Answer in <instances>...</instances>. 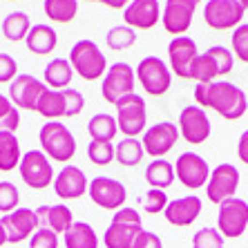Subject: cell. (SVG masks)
Returning a JSON list of instances; mask_svg holds the SVG:
<instances>
[{
	"label": "cell",
	"mask_w": 248,
	"mask_h": 248,
	"mask_svg": "<svg viewBox=\"0 0 248 248\" xmlns=\"http://www.w3.org/2000/svg\"><path fill=\"white\" fill-rule=\"evenodd\" d=\"M18 125H20V114H18V108L9 101L7 96L0 94V132H16Z\"/></svg>",
	"instance_id": "obj_36"
},
{
	"label": "cell",
	"mask_w": 248,
	"mask_h": 248,
	"mask_svg": "<svg viewBox=\"0 0 248 248\" xmlns=\"http://www.w3.org/2000/svg\"><path fill=\"white\" fill-rule=\"evenodd\" d=\"M0 226L7 235V244H20L38 231V217L31 208H16L0 219Z\"/></svg>",
	"instance_id": "obj_18"
},
{
	"label": "cell",
	"mask_w": 248,
	"mask_h": 248,
	"mask_svg": "<svg viewBox=\"0 0 248 248\" xmlns=\"http://www.w3.org/2000/svg\"><path fill=\"white\" fill-rule=\"evenodd\" d=\"M5 244H7V235L2 231V226H0V246H5Z\"/></svg>",
	"instance_id": "obj_48"
},
{
	"label": "cell",
	"mask_w": 248,
	"mask_h": 248,
	"mask_svg": "<svg viewBox=\"0 0 248 248\" xmlns=\"http://www.w3.org/2000/svg\"><path fill=\"white\" fill-rule=\"evenodd\" d=\"M41 148L45 156L54 159V161H69L76 155V139L69 132V127L61 121H47L41 127Z\"/></svg>",
	"instance_id": "obj_4"
},
{
	"label": "cell",
	"mask_w": 248,
	"mask_h": 248,
	"mask_svg": "<svg viewBox=\"0 0 248 248\" xmlns=\"http://www.w3.org/2000/svg\"><path fill=\"white\" fill-rule=\"evenodd\" d=\"M177 139H179V127L172 121H161L145 130L141 145L145 155H150L152 159H163V155H168L174 148Z\"/></svg>",
	"instance_id": "obj_17"
},
{
	"label": "cell",
	"mask_w": 248,
	"mask_h": 248,
	"mask_svg": "<svg viewBox=\"0 0 248 248\" xmlns=\"http://www.w3.org/2000/svg\"><path fill=\"white\" fill-rule=\"evenodd\" d=\"M132 248H163V244H161V237L156 235V232L141 231L137 235V239H134Z\"/></svg>",
	"instance_id": "obj_45"
},
{
	"label": "cell",
	"mask_w": 248,
	"mask_h": 248,
	"mask_svg": "<svg viewBox=\"0 0 248 248\" xmlns=\"http://www.w3.org/2000/svg\"><path fill=\"white\" fill-rule=\"evenodd\" d=\"M202 0H166L161 14L163 29L172 36H186V31L192 25L195 9Z\"/></svg>",
	"instance_id": "obj_16"
},
{
	"label": "cell",
	"mask_w": 248,
	"mask_h": 248,
	"mask_svg": "<svg viewBox=\"0 0 248 248\" xmlns=\"http://www.w3.org/2000/svg\"><path fill=\"white\" fill-rule=\"evenodd\" d=\"M141 231V215L134 208H119L103 235V244L105 248H132Z\"/></svg>",
	"instance_id": "obj_3"
},
{
	"label": "cell",
	"mask_w": 248,
	"mask_h": 248,
	"mask_svg": "<svg viewBox=\"0 0 248 248\" xmlns=\"http://www.w3.org/2000/svg\"><path fill=\"white\" fill-rule=\"evenodd\" d=\"M116 125L119 132H123L125 137L137 139L139 134L143 132L145 127V101L139 94H127V96L116 101Z\"/></svg>",
	"instance_id": "obj_9"
},
{
	"label": "cell",
	"mask_w": 248,
	"mask_h": 248,
	"mask_svg": "<svg viewBox=\"0 0 248 248\" xmlns=\"http://www.w3.org/2000/svg\"><path fill=\"white\" fill-rule=\"evenodd\" d=\"M85 2H98V0H85Z\"/></svg>",
	"instance_id": "obj_49"
},
{
	"label": "cell",
	"mask_w": 248,
	"mask_h": 248,
	"mask_svg": "<svg viewBox=\"0 0 248 248\" xmlns=\"http://www.w3.org/2000/svg\"><path fill=\"white\" fill-rule=\"evenodd\" d=\"M87 159L96 166H108L114 161V145L110 141H92L87 145Z\"/></svg>",
	"instance_id": "obj_37"
},
{
	"label": "cell",
	"mask_w": 248,
	"mask_h": 248,
	"mask_svg": "<svg viewBox=\"0 0 248 248\" xmlns=\"http://www.w3.org/2000/svg\"><path fill=\"white\" fill-rule=\"evenodd\" d=\"M197 56H199L197 43L190 36H174L168 45L170 72H174L179 78H186V81H192V67H195Z\"/></svg>",
	"instance_id": "obj_15"
},
{
	"label": "cell",
	"mask_w": 248,
	"mask_h": 248,
	"mask_svg": "<svg viewBox=\"0 0 248 248\" xmlns=\"http://www.w3.org/2000/svg\"><path fill=\"white\" fill-rule=\"evenodd\" d=\"M98 2H103V5H108L110 9H125L132 0H98Z\"/></svg>",
	"instance_id": "obj_47"
},
{
	"label": "cell",
	"mask_w": 248,
	"mask_h": 248,
	"mask_svg": "<svg viewBox=\"0 0 248 248\" xmlns=\"http://www.w3.org/2000/svg\"><path fill=\"white\" fill-rule=\"evenodd\" d=\"M43 9H45V16L52 20V23L65 25L72 23L78 12V2L76 0H45L43 2Z\"/></svg>",
	"instance_id": "obj_32"
},
{
	"label": "cell",
	"mask_w": 248,
	"mask_h": 248,
	"mask_svg": "<svg viewBox=\"0 0 248 248\" xmlns=\"http://www.w3.org/2000/svg\"><path fill=\"white\" fill-rule=\"evenodd\" d=\"M134 85H137V76H134V69L127 63H114L108 67L103 76V83H101V94L108 103L114 105L119 98L127 96V94H134Z\"/></svg>",
	"instance_id": "obj_11"
},
{
	"label": "cell",
	"mask_w": 248,
	"mask_h": 248,
	"mask_svg": "<svg viewBox=\"0 0 248 248\" xmlns=\"http://www.w3.org/2000/svg\"><path fill=\"white\" fill-rule=\"evenodd\" d=\"M29 248H58V235L49 228H38L29 237Z\"/></svg>",
	"instance_id": "obj_42"
},
{
	"label": "cell",
	"mask_w": 248,
	"mask_h": 248,
	"mask_svg": "<svg viewBox=\"0 0 248 248\" xmlns=\"http://www.w3.org/2000/svg\"><path fill=\"white\" fill-rule=\"evenodd\" d=\"M246 96H248V94H246Z\"/></svg>",
	"instance_id": "obj_51"
},
{
	"label": "cell",
	"mask_w": 248,
	"mask_h": 248,
	"mask_svg": "<svg viewBox=\"0 0 248 248\" xmlns=\"http://www.w3.org/2000/svg\"><path fill=\"white\" fill-rule=\"evenodd\" d=\"M137 81L143 85V92L150 96H161L170 90L172 83V72L163 63L159 56H145L141 58V63L137 65Z\"/></svg>",
	"instance_id": "obj_7"
},
{
	"label": "cell",
	"mask_w": 248,
	"mask_h": 248,
	"mask_svg": "<svg viewBox=\"0 0 248 248\" xmlns=\"http://www.w3.org/2000/svg\"><path fill=\"white\" fill-rule=\"evenodd\" d=\"M248 9V0H208L203 7V20L210 29L224 31L242 25Z\"/></svg>",
	"instance_id": "obj_6"
},
{
	"label": "cell",
	"mask_w": 248,
	"mask_h": 248,
	"mask_svg": "<svg viewBox=\"0 0 248 248\" xmlns=\"http://www.w3.org/2000/svg\"><path fill=\"white\" fill-rule=\"evenodd\" d=\"M237 156L248 166V130H244V134L239 137V143H237Z\"/></svg>",
	"instance_id": "obj_46"
},
{
	"label": "cell",
	"mask_w": 248,
	"mask_h": 248,
	"mask_svg": "<svg viewBox=\"0 0 248 248\" xmlns=\"http://www.w3.org/2000/svg\"><path fill=\"white\" fill-rule=\"evenodd\" d=\"M143 159V145L139 139L125 137L114 145V161H119L123 168H134Z\"/></svg>",
	"instance_id": "obj_31"
},
{
	"label": "cell",
	"mask_w": 248,
	"mask_h": 248,
	"mask_svg": "<svg viewBox=\"0 0 248 248\" xmlns=\"http://www.w3.org/2000/svg\"><path fill=\"white\" fill-rule=\"evenodd\" d=\"M87 132H90L92 141H110L112 143V139H114L116 132H119V125H116L114 116L101 112V114H94L92 119H90Z\"/></svg>",
	"instance_id": "obj_33"
},
{
	"label": "cell",
	"mask_w": 248,
	"mask_h": 248,
	"mask_svg": "<svg viewBox=\"0 0 248 248\" xmlns=\"http://www.w3.org/2000/svg\"><path fill=\"white\" fill-rule=\"evenodd\" d=\"M69 65H72V69L81 76L83 81H98L108 72L105 54L98 49L96 43L87 41V38L72 45V49H69Z\"/></svg>",
	"instance_id": "obj_2"
},
{
	"label": "cell",
	"mask_w": 248,
	"mask_h": 248,
	"mask_svg": "<svg viewBox=\"0 0 248 248\" xmlns=\"http://www.w3.org/2000/svg\"><path fill=\"white\" fill-rule=\"evenodd\" d=\"M18 76V65L9 54L0 52V83H12Z\"/></svg>",
	"instance_id": "obj_44"
},
{
	"label": "cell",
	"mask_w": 248,
	"mask_h": 248,
	"mask_svg": "<svg viewBox=\"0 0 248 248\" xmlns=\"http://www.w3.org/2000/svg\"><path fill=\"white\" fill-rule=\"evenodd\" d=\"M217 231L221 232V237L228 239H237L248 231V203L239 197L226 199L224 203H219L217 210Z\"/></svg>",
	"instance_id": "obj_10"
},
{
	"label": "cell",
	"mask_w": 248,
	"mask_h": 248,
	"mask_svg": "<svg viewBox=\"0 0 248 248\" xmlns=\"http://www.w3.org/2000/svg\"><path fill=\"white\" fill-rule=\"evenodd\" d=\"M27 49L36 56H47L56 49V43H58V36H56V29H52L49 25H34L29 29L27 38Z\"/></svg>",
	"instance_id": "obj_25"
},
{
	"label": "cell",
	"mask_w": 248,
	"mask_h": 248,
	"mask_svg": "<svg viewBox=\"0 0 248 248\" xmlns=\"http://www.w3.org/2000/svg\"><path fill=\"white\" fill-rule=\"evenodd\" d=\"M232 69V52L228 47L215 45L202 52L192 67V81L197 83H210L219 76H226Z\"/></svg>",
	"instance_id": "obj_5"
},
{
	"label": "cell",
	"mask_w": 248,
	"mask_h": 248,
	"mask_svg": "<svg viewBox=\"0 0 248 248\" xmlns=\"http://www.w3.org/2000/svg\"><path fill=\"white\" fill-rule=\"evenodd\" d=\"M63 94H65V101H67V116L81 114L83 108H85V98H83V94L78 92V90H74V87L63 90Z\"/></svg>",
	"instance_id": "obj_43"
},
{
	"label": "cell",
	"mask_w": 248,
	"mask_h": 248,
	"mask_svg": "<svg viewBox=\"0 0 248 248\" xmlns=\"http://www.w3.org/2000/svg\"><path fill=\"white\" fill-rule=\"evenodd\" d=\"M36 112L45 119H61V116H67V101H65L63 90L56 92V90H49L47 87L45 94L41 96L38 105H36Z\"/></svg>",
	"instance_id": "obj_29"
},
{
	"label": "cell",
	"mask_w": 248,
	"mask_h": 248,
	"mask_svg": "<svg viewBox=\"0 0 248 248\" xmlns=\"http://www.w3.org/2000/svg\"><path fill=\"white\" fill-rule=\"evenodd\" d=\"M23 155H20V143L18 137L12 132H0V172H12L18 168Z\"/></svg>",
	"instance_id": "obj_30"
},
{
	"label": "cell",
	"mask_w": 248,
	"mask_h": 248,
	"mask_svg": "<svg viewBox=\"0 0 248 248\" xmlns=\"http://www.w3.org/2000/svg\"><path fill=\"white\" fill-rule=\"evenodd\" d=\"M20 203L18 188L12 181H0V213H14Z\"/></svg>",
	"instance_id": "obj_39"
},
{
	"label": "cell",
	"mask_w": 248,
	"mask_h": 248,
	"mask_svg": "<svg viewBox=\"0 0 248 248\" xmlns=\"http://www.w3.org/2000/svg\"><path fill=\"white\" fill-rule=\"evenodd\" d=\"M54 192L61 199H78L87 192V177L81 168L65 166L54 179Z\"/></svg>",
	"instance_id": "obj_23"
},
{
	"label": "cell",
	"mask_w": 248,
	"mask_h": 248,
	"mask_svg": "<svg viewBox=\"0 0 248 248\" xmlns=\"http://www.w3.org/2000/svg\"><path fill=\"white\" fill-rule=\"evenodd\" d=\"M177 127H179L181 137L192 145L203 143L210 137V130H213L210 127V119H208V114L199 105H186L179 114V125Z\"/></svg>",
	"instance_id": "obj_20"
},
{
	"label": "cell",
	"mask_w": 248,
	"mask_h": 248,
	"mask_svg": "<svg viewBox=\"0 0 248 248\" xmlns=\"http://www.w3.org/2000/svg\"><path fill=\"white\" fill-rule=\"evenodd\" d=\"M87 192H90V199L98 208L114 210V213L119 208L125 206V199H127L125 186L119 179H112V177H94L90 181V186H87Z\"/></svg>",
	"instance_id": "obj_13"
},
{
	"label": "cell",
	"mask_w": 248,
	"mask_h": 248,
	"mask_svg": "<svg viewBox=\"0 0 248 248\" xmlns=\"http://www.w3.org/2000/svg\"><path fill=\"white\" fill-rule=\"evenodd\" d=\"M232 54L237 61L248 63V23H242L232 29Z\"/></svg>",
	"instance_id": "obj_40"
},
{
	"label": "cell",
	"mask_w": 248,
	"mask_h": 248,
	"mask_svg": "<svg viewBox=\"0 0 248 248\" xmlns=\"http://www.w3.org/2000/svg\"><path fill=\"white\" fill-rule=\"evenodd\" d=\"M12 2H14V0H12Z\"/></svg>",
	"instance_id": "obj_50"
},
{
	"label": "cell",
	"mask_w": 248,
	"mask_h": 248,
	"mask_svg": "<svg viewBox=\"0 0 248 248\" xmlns=\"http://www.w3.org/2000/svg\"><path fill=\"white\" fill-rule=\"evenodd\" d=\"M29 29H31V23H29V16L25 12H14L2 20V34L7 41H25Z\"/></svg>",
	"instance_id": "obj_34"
},
{
	"label": "cell",
	"mask_w": 248,
	"mask_h": 248,
	"mask_svg": "<svg viewBox=\"0 0 248 248\" xmlns=\"http://www.w3.org/2000/svg\"><path fill=\"white\" fill-rule=\"evenodd\" d=\"M195 101L199 108H210L219 116L228 121L242 119L248 110V96L242 87L232 85L226 81H210V83H197L195 87Z\"/></svg>",
	"instance_id": "obj_1"
},
{
	"label": "cell",
	"mask_w": 248,
	"mask_h": 248,
	"mask_svg": "<svg viewBox=\"0 0 248 248\" xmlns=\"http://www.w3.org/2000/svg\"><path fill=\"white\" fill-rule=\"evenodd\" d=\"M47 85L31 74H18L9 83V101L18 110H36V105L45 94Z\"/></svg>",
	"instance_id": "obj_19"
},
{
	"label": "cell",
	"mask_w": 248,
	"mask_h": 248,
	"mask_svg": "<svg viewBox=\"0 0 248 248\" xmlns=\"http://www.w3.org/2000/svg\"><path fill=\"white\" fill-rule=\"evenodd\" d=\"M239 188V170L232 163H219V166L210 170L206 184V197L213 203H224L226 199H232Z\"/></svg>",
	"instance_id": "obj_12"
},
{
	"label": "cell",
	"mask_w": 248,
	"mask_h": 248,
	"mask_svg": "<svg viewBox=\"0 0 248 248\" xmlns=\"http://www.w3.org/2000/svg\"><path fill=\"white\" fill-rule=\"evenodd\" d=\"M174 166L168 159H152L145 168V181L156 188V190H166L174 184Z\"/></svg>",
	"instance_id": "obj_28"
},
{
	"label": "cell",
	"mask_w": 248,
	"mask_h": 248,
	"mask_svg": "<svg viewBox=\"0 0 248 248\" xmlns=\"http://www.w3.org/2000/svg\"><path fill=\"white\" fill-rule=\"evenodd\" d=\"M65 248H98V235L90 224L74 221L63 235Z\"/></svg>",
	"instance_id": "obj_26"
},
{
	"label": "cell",
	"mask_w": 248,
	"mask_h": 248,
	"mask_svg": "<svg viewBox=\"0 0 248 248\" xmlns=\"http://www.w3.org/2000/svg\"><path fill=\"white\" fill-rule=\"evenodd\" d=\"M168 206V195L166 190H156V188H152V190H148V195H145V203H143V210L148 215H159L163 213Z\"/></svg>",
	"instance_id": "obj_41"
},
{
	"label": "cell",
	"mask_w": 248,
	"mask_h": 248,
	"mask_svg": "<svg viewBox=\"0 0 248 248\" xmlns=\"http://www.w3.org/2000/svg\"><path fill=\"white\" fill-rule=\"evenodd\" d=\"M192 248H224V237L217 228L206 226L202 231H197L192 237Z\"/></svg>",
	"instance_id": "obj_38"
},
{
	"label": "cell",
	"mask_w": 248,
	"mask_h": 248,
	"mask_svg": "<svg viewBox=\"0 0 248 248\" xmlns=\"http://www.w3.org/2000/svg\"><path fill=\"white\" fill-rule=\"evenodd\" d=\"M123 20L132 29H152L161 20L159 0H132L123 12Z\"/></svg>",
	"instance_id": "obj_22"
},
{
	"label": "cell",
	"mask_w": 248,
	"mask_h": 248,
	"mask_svg": "<svg viewBox=\"0 0 248 248\" xmlns=\"http://www.w3.org/2000/svg\"><path fill=\"white\" fill-rule=\"evenodd\" d=\"M134 41H137V31H134L132 27H127V25H116V27H112L110 31H108V36H105L108 47L114 49V52L130 49V47L134 45Z\"/></svg>",
	"instance_id": "obj_35"
},
{
	"label": "cell",
	"mask_w": 248,
	"mask_h": 248,
	"mask_svg": "<svg viewBox=\"0 0 248 248\" xmlns=\"http://www.w3.org/2000/svg\"><path fill=\"white\" fill-rule=\"evenodd\" d=\"M72 74H74V69L69 65L67 58H54L49 61L45 67V85H49V90H67L69 83H72Z\"/></svg>",
	"instance_id": "obj_27"
},
{
	"label": "cell",
	"mask_w": 248,
	"mask_h": 248,
	"mask_svg": "<svg viewBox=\"0 0 248 248\" xmlns=\"http://www.w3.org/2000/svg\"><path fill=\"white\" fill-rule=\"evenodd\" d=\"M36 217H38V228H49L58 235V232L67 231L74 224L72 219V210L65 203H56V206H41L36 208Z\"/></svg>",
	"instance_id": "obj_24"
},
{
	"label": "cell",
	"mask_w": 248,
	"mask_h": 248,
	"mask_svg": "<svg viewBox=\"0 0 248 248\" xmlns=\"http://www.w3.org/2000/svg\"><path fill=\"white\" fill-rule=\"evenodd\" d=\"M202 199L197 195H186L179 197V199H172L168 202L166 210H163V217H166L168 224L172 226H179V228H186L197 221V217L202 215Z\"/></svg>",
	"instance_id": "obj_21"
},
{
	"label": "cell",
	"mask_w": 248,
	"mask_h": 248,
	"mask_svg": "<svg viewBox=\"0 0 248 248\" xmlns=\"http://www.w3.org/2000/svg\"><path fill=\"white\" fill-rule=\"evenodd\" d=\"M18 172H20V179L34 190H45L54 184L52 163H49V159L45 156L43 150L25 152L20 163H18Z\"/></svg>",
	"instance_id": "obj_8"
},
{
	"label": "cell",
	"mask_w": 248,
	"mask_h": 248,
	"mask_svg": "<svg viewBox=\"0 0 248 248\" xmlns=\"http://www.w3.org/2000/svg\"><path fill=\"white\" fill-rule=\"evenodd\" d=\"M174 177L188 188V190H199L208 184L210 177V166L202 155L195 152H184L174 161Z\"/></svg>",
	"instance_id": "obj_14"
}]
</instances>
